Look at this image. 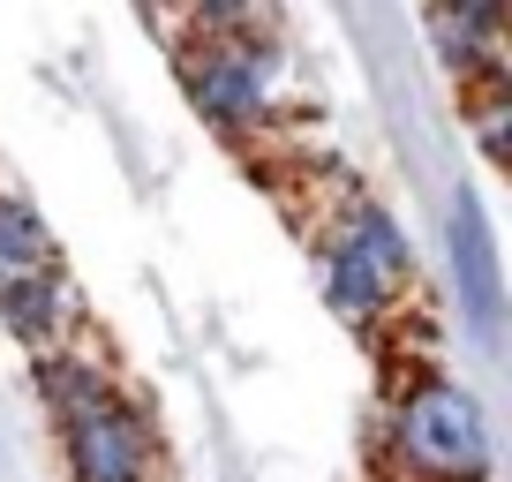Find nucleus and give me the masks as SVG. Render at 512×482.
<instances>
[{"label":"nucleus","mask_w":512,"mask_h":482,"mask_svg":"<svg viewBox=\"0 0 512 482\" xmlns=\"http://www.w3.org/2000/svg\"><path fill=\"white\" fill-rule=\"evenodd\" d=\"M61 452L76 482H151V422L113 392L91 415L61 422Z\"/></svg>","instance_id":"obj_4"},{"label":"nucleus","mask_w":512,"mask_h":482,"mask_svg":"<svg viewBox=\"0 0 512 482\" xmlns=\"http://www.w3.org/2000/svg\"><path fill=\"white\" fill-rule=\"evenodd\" d=\"M38 392H46L53 422H76V415H91L98 400H113V377L98 370V362H83V354H53L46 347V362H38Z\"/></svg>","instance_id":"obj_8"},{"label":"nucleus","mask_w":512,"mask_h":482,"mask_svg":"<svg viewBox=\"0 0 512 482\" xmlns=\"http://www.w3.org/2000/svg\"><path fill=\"white\" fill-rule=\"evenodd\" d=\"M339 234H347L354 249H362V257L377 264L384 279H392V287H407V226L392 219V204H377V196H362V204L347 211V226H339Z\"/></svg>","instance_id":"obj_9"},{"label":"nucleus","mask_w":512,"mask_h":482,"mask_svg":"<svg viewBox=\"0 0 512 482\" xmlns=\"http://www.w3.org/2000/svg\"><path fill=\"white\" fill-rule=\"evenodd\" d=\"M392 445L415 482H490V430L467 385L422 377L415 392L392 400Z\"/></svg>","instance_id":"obj_1"},{"label":"nucleus","mask_w":512,"mask_h":482,"mask_svg":"<svg viewBox=\"0 0 512 482\" xmlns=\"http://www.w3.org/2000/svg\"><path fill=\"white\" fill-rule=\"evenodd\" d=\"M76 287H68V272L53 264V272H31V279H8L0 287V317H8V332H23L31 347H46L53 332H68L76 324Z\"/></svg>","instance_id":"obj_5"},{"label":"nucleus","mask_w":512,"mask_h":482,"mask_svg":"<svg viewBox=\"0 0 512 482\" xmlns=\"http://www.w3.org/2000/svg\"><path fill=\"white\" fill-rule=\"evenodd\" d=\"M445 264H452L460 324L475 332V347H497L505 339V272H497V234L475 189H452L445 204Z\"/></svg>","instance_id":"obj_3"},{"label":"nucleus","mask_w":512,"mask_h":482,"mask_svg":"<svg viewBox=\"0 0 512 482\" xmlns=\"http://www.w3.org/2000/svg\"><path fill=\"white\" fill-rule=\"evenodd\" d=\"M181 83H189V106L204 113L211 129L226 136H256L272 121L279 98V53L256 46V38H204V46H181Z\"/></svg>","instance_id":"obj_2"},{"label":"nucleus","mask_w":512,"mask_h":482,"mask_svg":"<svg viewBox=\"0 0 512 482\" xmlns=\"http://www.w3.org/2000/svg\"><path fill=\"white\" fill-rule=\"evenodd\" d=\"M392 294L400 287H392L347 234H332V249H324V302H332L347 324H377L384 309H392Z\"/></svg>","instance_id":"obj_6"},{"label":"nucleus","mask_w":512,"mask_h":482,"mask_svg":"<svg viewBox=\"0 0 512 482\" xmlns=\"http://www.w3.org/2000/svg\"><path fill=\"white\" fill-rule=\"evenodd\" d=\"M53 234H46V219H38L23 196H8L0 189V287L8 279H31V272H53Z\"/></svg>","instance_id":"obj_7"}]
</instances>
